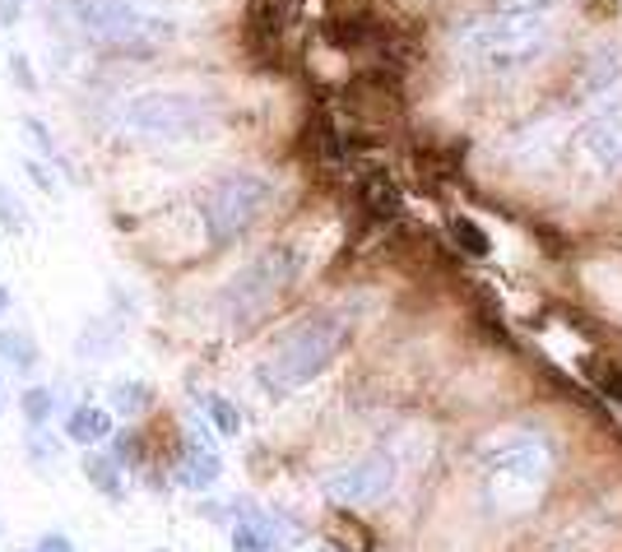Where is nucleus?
<instances>
[{
  "mask_svg": "<svg viewBox=\"0 0 622 552\" xmlns=\"http://www.w3.org/2000/svg\"><path fill=\"white\" fill-rule=\"evenodd\" d=\"M557 473L553 446L539 432H516V437L488 441L479 456V479H483V497L497 516H525L549 497V483Z\"/></svg>",
  "mask_w": 622,
  "mask_h": 552,
  "instance_id": "obj_1",
  "label": "nucleus"
},
{
  "mask_svg": "<svg viewBox=\"0 0 622 552\" xmlns=\"http://www.w3.org/2000/svg\"><path fill=\"white\" fill-rule=\"evenodd\" d=\"M456 47L464 51V61L488 74H511L534 66L543 51L553 47V19L543 10L525 5H497L493 14L470 19L456 33Z\"/></svg>",
  "mask_w": 622,
  "mask_h": 552,
  "instance_id": "obj_2",
  "label": "nucleus"
},
{
  "mask_svg": "<svg viewBox=\"0 0 622 552\" xmlns=\"http://www.w3.org/2000/svg\"><path fill=\"white\" fill-rule=\"evenodd\" d=\"M348 334H354V321L344 311H321V315H307L298 321L288 334H279L269 358L261 363L256 381L265 394H293L298 386L316 381L321 371L330 367L344 353Z\"/></svg>",
  "mask_w": 622,
  "mask_h": 552,
  "instance_id": "obj_3",
  "label": "nucleus"
},
{
  "mask_svg": "<svg viewBox=\"0 0 622 552\" xmlns=\"http://www.w3.org/2000/svg\"><path fill=\"white\" fill-rule=\"evenodd\" d=\"M122 126L130 135H140V140H163V145L205 140V135L219 130V103L209 93L153 89L122 107Z\"/></svg>",
  "mask_w": 622,
  "mask_h": 552,
  "instance_id": "obj_4",
  "label": "nucleus"
},
{
  "mask_svg": "<svg viewBox=\"0 0 622 552\" xmlns=\"http://www.w3.org/2000/svg\"><path fill=\"white\" fill-rule=\"evenodd\" d=\"M293 279H298V255L293 251L288 246L261 251L256 261L232 274V284L219 292V315L228 321V330H251L256 321H265V311L284 298Z\"/></svg>",
  "mask_w": 622,
  "mask_h": 552,
  "instance_id": "obj_5",
  "label": "nucleus"
},
{
  "mask_svg": "<svg viewBox=\"0 0 622 552\" xmlns=\"http://www.w3.org/2000/svg\"><path fill=\"white\" fill-rule=\"evenodd\" d=\"M74 10V24H80L93 43H103L112 51H130V56H145L159 43H168L172 28L149 19L145 10L126 5V0H70Z\"/></svg>",
  "mask_w": 622,
  "mask_h": 552,
  "instance_id": "obj_6",
  "label": "nucleus"
},
{
  "mask_svg": "<svg viewBox=\"0 0 622 552\" xmlns=\"http://www.w3.org/2000/svg\"><path fill=\"white\" fill-rule=\"evenodd\" d=\"M275 200V186L256 172H228L219 186L205 195V228L214 246L238 242L242 232H251V223L261 219Z\"/></svg>",
  "mask_w": 622,
  "mask_h": 552,
  "instance_id": "obj_7",
  "label": "nucleus"
},
{
  "mask_svg": "<svg viewBox=\"0 0 622 552\" xmlns=\"http://www.w3.org/2000/svg\"><path fill=\"white\" fill-rule=\"evenodd\" d=\"M391 487H395V460H391V456H362V460H354V464L325 473V483H321L325 502L348 506V510L381 502Z\"/></svg>",
  "mask_w": 622,
  "mask_h": 552,
  "instance_id": "obj_8",
  "label": "nucleus"
},
{
  "mask_svg": "<svg viewBox=\"0 0 622 552\" xmlns=\"http://www.w3.org/2000/svg\"><path fill=\"white\" fill-rule=\"evenodd\" d=\"M576 149L595 172L622 168V112H599L576 130Z\"/></svg>",
  "mask_w": 622,
  "mask_h": 552,
  "instance_id": "obj_9",
  "label": "nucleus"
},
{
  "mask_svg": "<svg viewBox=\"0 0 622 552\" xmlns=\"http://www.w3.org/2000/svg\"><path fill=\"white\" fill-rule=\"evenodd\" d=\"M219 473H223V460H219V450L209 446V437L205 432H196L186 446H182V456H177V479L186 483V487H196V492H205V487H214L219 483Z\"/></svg>",
  "mask_w": 622,
  "mask_h": 552,
  "instance_id": "obj_10",
  "label": "nucleus"
},
{
  "mask_svg": "<svg viewBox=\"0 0 622 552\" xmlns=\"http://www.w3.org/2000/svg\"><path fill=\"white\" fill-rule=\"evenodd\" d=\"M66 437L74 446H93V441H107L112 437V413L99 409V404H80L66 418Z\"/></svg>",
  "mask_w": 622,
  "mask_h": 552,
  "instance_id": "obj_11",
  "label": "nucleus"
},
{
  "mask_svg": "<svg viewBox=\"0 0 622 552\" xmlns=\"http://www.w3.org/2000/svg\"><path fill=\"white\" fill-rule=\"evenodd\" d=\"M362 205L372 219H395L400 214V186L385 172H367L362 176Z\"/></svg>",
  "mask_w": 622,
  "mask_h": 552,
  "instance_id": "obj_12",
  "label": "nucleus"
},
{
  "mask_svg": "<svg viewBox=\"0 0 622 552\" xmlns=\"http://www.w3.org/2000/svg\"><path fill=\"white\" fill-rule=\"evenodd\" d=\"M84 479L103 492V497H112V502H122V464L116 460H107V456H84Z\"/></svg>",
  "mask_w": 622,
  "mask_h": 552,
  "instance_id": "obj_13",
  "label": "nucleus"
},
{
  "mask_svg": "<svg viewBox=\"0 0 622 552\" xmlns=\"http://www.w3.org/2000/svg\"><path fill=\"white\" fill-rule=\"evenodd\" d=\"M149 404H153V390H149L145 381H122V386H112V409L126 413V418L145 413Z\"/></svg>",
  "mask_w": 622,
  "mask_h": 552,
  "instance_id": "obj_14",
  "label": "nucleus"
},
{
  "mask_svg": "<svg viewBox=\"0 0 622 552\" xmlns=\"http://www.w3.org/2000/svg\"><path fill=\"white\" fill-rule=\"evenodd\" d=\"M451 237H456V246L460 251H470V255H479V261H483V255H488L493 251V242H488V232H483L474 219H464V214H456V219H451Z\"/></svg>",
  "mask_w": 622,
  "mask_h": 552,
  "instance_id": "obj_15",
  "label": "nucleus"
},
{
  "mask_svg": "<svg viewBox=\"0 0 622 552\" xmlns=\"http://www.w3.org/2000/svg\"><path fill=\"white\" fill-rule=\"evenodd\" d=\"M0 353H5L19 371L37 367V348H33V340H28L24 330H0Z\"/></svg>",
  "mask_w": 622,
  "mask_h": 552,
  "instance_id": "obj_16",
  "label": "nucleus"
},
{
  "mask_svg": "<svg viewBox=\"0 0 622 552\" xmlns=\"http://www.w3.org/2000/svg\"><path fill=\"white\" fill-rule=\"evenodd\" d=\"M19 404H24V418H28L33 427H43V423L51 418V409H56V390H51V386H28Z\"/></svg>",
  "mask_w": 622,
  "mask_h": 552,
  "instance_id": "obj_17",
  "label": "nucleus"
},
{
  "mask_svg": "<svg viewBox=\"0 0 622 552\" xmlns=\"http://www.w3.org/2000/svg\"><path fill=\"white\" fill-rule=\"evenodd\" d=\"M205 409H209V418H214V427H219L223 437H238V432H242L238 404H228V400H219V394H214V400H205Z\"/></svg>",
  "mask_w": 622,
  "mask_h": 552,
  "instance_id": "obj_18",
  "label": "nucleus"
},
{
  "mask_svg": "<svg viewBox=\"0 0 622 552\" xmlns=\"http://www.w3.org/2000/svg\"><path fill=\"white\" fill-rule=\"evenodd\" d=\"M140 460H145V437L130 427V432H122V437H116V464L126 469V464H140Z\"/></svg>",
  "mask_w": 622,
  "mask_h": 552,
  "instance_id": "obj_19",
  "label": "nucleus"
},
{
  "mask_svg": "<svg viewBox=\"0 0 622 552\" xmlns=\"http://www.w3.org/2000/svg\"><path fill=\"white\" fill-rule=\"evenodd\" d=\"M0 223H5L10 232H28V219H24V209H19L14 195L0 186Z\"/></svg>",
  "mask_w": 622,
  "mask_h": 552,
  "instance_id": "obj_20",
  "label": "nucleus"
},
{
  "mask_svg": "<svg viewBox=\"0 0 622 552\" xmlns=\"http://www.w3.org/2000/svg\"><path fill=\"white\" fill-rule=\"evenodd\" d=\"M232 552H269V543L246 520H238V529H232Z\"/></svg>",
  "mask_w": 622,
  "mask_h": 552,
  "instance_id": "obj_21",
  "label": "nucleus"
},
{
  "mask_svg": "<svg viewBox=\"0 0 622 552\" xmlns=\"http://www.w3.org/2000/svg\"><path fill=\"white\" fill-rule=\"evenodd\" d=\"M298 10H302V0H269V5H265V14H261V19H265V24H275V28H279L284 19H293Z\"/></svg>",
  "mask_w": 622,
  "mask_h": 552,
  "instance_id": "obj_22",
  "label": "nucleus"
},
{
  "mask_svg": "<svg viewBox=\"0 0 622 552\" xmlns=\"http://www.w3.org/2000/svg\"><path fill=\"white\" fill-rule=\"evenodd\" d=\"M10 74L19 79V84H24L28 93L37 89V79H33V70H28V61H24V56H10Z\"/></svg>",
  "mask_w": 622,
  "mask_h": 552,
  "instance_id": "obj_23",
  "label": "nucleus"
},
{
  "mask_svg": "<svg viewBox=\"0 0 622 552\" xmlns=\"http://www.w3.org/2000/svg\"><path fill=\"white\" fill-rule=\"evenodd\" d=\"M37 552H74V543L66 534H43L37 539Z\"/></svg>",
  "mask_w": 622,
  "mask_h": 552,
  "instance_id": "obj_24",
  "label": "nucleus"
},
{
  "mask_svg": "<svg viewBox=\"0 0 622 552\" xmlns=\"http://www.w3.org/2000/svg\"><path fill=\"white\" fill-rule=\"evenodd\" d=\"M19 10H24V0H0V19H5V24H14Z\"/></svg>",
  "mask_w": 622,
  "mask_h": 552,
  "instance_id": "obj_25",
  "label": "nucleus"
},
{
  "mask_svg": "<svg viewBox=\"0 0 622 552\" xmlns=\"http://www.w3.org/2000/svg\"><path fill=\"white\" fill-rule=\"evenodd\" d=\"M24 168L33 172V182H37V186H43V191H51V172H47L43 163H24Z\"/></svg>",
  "mask_w": 622,
  "mask_h": 552,
  "instance_id": "obj_26",
  "label": "nucleus"
},
{
  "mask_svg": "<svg viewBox=\"0 0 622 552\" xmlns=\"http://www.w3.org/2000/svg\"><path fill=\"white\" fill-rule=\"evenodd\" d=\"M497 5H525V10H543V5H553V0H497Z\"/></svg>",
  "mask_w": 622,
  "mask_h": 552,
  "instance_id": "obj_27",
  "label": "nucleus"
},
{
  "mask_svg": "<svg viewBox=\"0 0 622 552\" xmlns=\"http://www.w3.org/2000/svg\"><path fill=\"white\" fill-rule=\"evenodd\" d=\"M5 311H10V292H5V288H0V315H5Z\"/></svg>",
  "mask_w": 622,
  "mask_h": 552,
  "instance_id": "obj_28",
  "label": "nucleus"
},
{
  "mask_svg": "<svg viewBox=\"0 0 622 552\" xmlns=\"http://www.w3.org/2000/svg\"><path fill=\"white\" fill-rule=\"evenodd\" d=\"M159 552H168V548H159Z\"/></svg>",
  "mask_w": 622,
  "mask_h": 552,
  "instance_id": "obj_29",
  "label": "nucleus"
},
{
  "mask_svg": "<svg viewBox=\"0 0 622 552\" xmlns=\"http://www.w3.org/2000/svg\"><path fill=\"white\" fill-rule=\"evenodd\" d=\"M325 552H330V548H325Z\"/></svg>",
  "mask_w": 622,
  "mask_h": 552,
  "instance_id": "obj_30",
  "label": "nucleus"
}]
</instances>
